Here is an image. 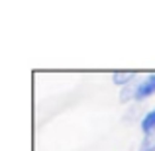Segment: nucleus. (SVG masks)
<instances>
[{
    "mask_svg": "<svg viewBox=\"0 0 155 151\" xmlns=\"http://www.w3.org/2000/svg\"><path fill=\"white\" fill-rule=\"evenodd\" d=\"M155 94V73L147 75L145 79H141L137 83V88H136V98L134 100H143L147 96Z\"/></svg>",
    "mask_w": 155,
    "mask_h": 151,
    "instance_id": "nucleus-1",
    "label": "nucleus"
},
{
    "mask_svg": "<svg viewBox=\"0 0 155 151\" xmlns=\"http://www.w3.org/2000/svg\"><path fill=\"white\" fill-rule=\"evenodd\" d=\"M112 80L118 87H126V84L136 80V71H114L112 73Z\"/></svg>",
    "mask_w": 155,
    "mask_h": 151,
    "instance_id": "nucleus-2",
    "label": "nucleus"
},
{
    "mask_svg": "<svg viewBox=\"0 0 155 151\" xmlns=\"http://www.w3.org/2000/svg\"><path fill=\"white\" fill-rule=\"evenodd\" d=\"M141 132L147 136V133H155V108L149 110L143 118H141Z\"/></svg>",
    "mask_w": 155,
    "mask_h": 151,
    "instance_id": "nucleus-3",
    "label": "nucleus"
},
{
    "mask_svg": "<svg viewBox=\"0 0 155 151\" xmlns=\"http://www.w3.org/2000/svg\"><path fill=\"white\" fill-rule=\"evenodd\" d=\"M136 88H137V83L134 80V83L126 84V87H122V92H120V100L122 102H128L132 98H136Z\"/></svg>",
    "mask_w": 155,
    "mask_h": 151,
    "instance_id": "nucleus-4",
    "label": "nucleus"
},
{
    "mask_svg": "<svg viewBox=\"0 0 155 151\" xmlns=\"http://www.w3.org/2000/svg\"><path fill=\"white\" fill-rule=\"evenodd\" d=\"M137 151H155V133H147V136H143V140H141Z\"/></svg>",
    "mask_w": 155,
    "mask_h": 151,
    "instance_id": "nucleus-5",
    "label": "nucleus"
}]
</instances>
